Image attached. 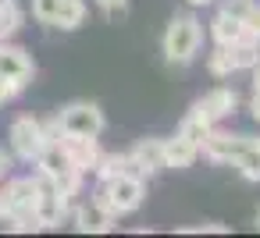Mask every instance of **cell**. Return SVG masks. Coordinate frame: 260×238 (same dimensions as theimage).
Masks as SVG:
<instances>
[{"label": "cell", "mask_w": 260, "mask_h": 238, "mask_svg": "<svg viewBox=\"0 0 260 238\" xmlns=\"http://www.w3.org/2000/svg\"><path fill=\"white\" fill-rule=\"evenodd\" d=\"M143 199H146V181H143L139 174H121V178L100 181V188H96V203H100L104 210H111L114 217L139 210Z\"/></svg>", "instance_id": "cell-1"}, {"label": "cell", "mask_w": 260, "mask_h": 238, "mask_svg": "<svg viewBox=\"0 0 260 238\" xmlns=\"http://www.w3.org/2000/svg\"><path fill=\"white\" fill-rule=\"evenodd\" d=\"M200 43H203L200 22L192 15H175L168 32H164V57H168V64H189L200 54Z\"/></svg>", "instance_id": "cell-2"}, {"label": "cell", "mask_w": 260, "mask_h": 238, "mask_svg": "<svg viewBox=\"0 0 260 238\" xmlns=\"http://www.w3.org/2000/svg\"><path fill=\"white\" fill-rule=\"evenodd\" d=\"M57 125H61L64 135H89V139H96L104 132V110L96 103L79 100V103H68L57 114Z\"/></svg>", "instance_id": "cell-3"}, {"label": "cell", "mask_w": 260, "mask_h": 238, "mask_svg": "<svg viewBox=\"0 0 260 238\" xmlns=\"http://www.w3.org/2000/svg\"><path fill=\"white\" fill-rule=\"evenodd\" d=\"M249 146H256L253 135H232V132H214V128H210V135L203 139L200 149H203L210 160H217V164H235Z\"/></svg>", "instance_id": "cell-4"}, {"label": "cell", "mask_w": 260, "mask_h": 238, "mask_svg": "<svg viewBox=\"0 0 260 238\" xmlns=\"http://www.w3.org/2000/svg\"><path fill=\"white\" fill-rule=\"evenodd\" d=\"M11 146H15V156H22V160H36L40 156V149L47 146V135H43V121H36V117H18L15 125H11Z\"/></svg>", "instance_id": "cell-5"}, {"label": "cell", "mask_w": 260, "mask_h": 238, "mask_svg": "<svg viewBox=\"0 0 260 238\" xmlns=\"http://www.w3.org/2000/svg\"><path fill=\"white\" fill-rule=\"evenodd\" d=\"M36 203V181L32 178H15L0 188V224H8L22 206Z\"/></svg>", "instance_id": "cell-6"}, {"label": "cell", "mask_w": 260, "mask_h": 238, "mask_svg": "<svg viewBox=\"0 0 260 238\" xmlns=\"http://www.w3.org/2000/svg\"><path fill=\"white\" fill-rule=\"evenodd\" d=\"M61 149L68 153V160L86 174V171H96V164H100V146H96V139H89V135H64L61 132Z\"/></svg>", "instance_id": "cell-7"}, {"label": "cell", "mask_w": 260, "mask_h": 238, "mask_svg": "<svg viewBox=\"0 0 260 238\" xmlns=\"http://www.w3.org/2000/svg\"><path fill=\"white\" fill-rule=\"evenodd\" d=\"M128 156H132V164H136V171L143 178H150V174H157V171L168 167L164 164V139H139Z\"/></svg>", "instance_id": "cell-8"}, {"label": "cell", "mask_w": 260, "mask_h": 238, "mask_svg": "<svg viewBox=\"0 0 260 238\" xmlns=\"http://www.w3.org/2000/svg\"><path fill=\"white\" fill-rule=\"evenodd\" d=\"M32 57L22 50V47H8V43H0V75L4 78H15V82H22V86H29V78H32Z\"/></svg>", "instance_id": "cell-9"}, {"label": "cell", "mask_w": 260, "mask_h": 238, "mask_svg": "<svg viewBox=\"0 0 260 238\" xmlns=\"http://www.w3.org/2000/svg\"><path fill=\"white\" fill-rule=\"evenodd\" d=\"M111 224H114V213L104 210L96 199L75 210V227H79L82 234H104V231H111Z\"/></svg>", "instance_id": "cell-10"}, {"label": "cell", "mask_w": 260, "mask_h": 238, "mask_svg": "<svg viewBox=\"0 0 260 238\" xmlns=\"http://www.w3.org/2000/svg\"><path fill=\"white\" fill-rule=\"evenodd\" d=\"M200 103V110L210 117V121H221V117H228L235 107H239V96H235V89H228V86H217V89H210L203 100H196Z\"/></svg>", "instance_id": "cell-11"}, {"label": "cell", "mask_w": 260, "mask_h": 238, "mask_svg": "<svg viewBox=\"0 0 260 238\" xmlns=\"http://www.w3.org/2000/svg\"><path fill=\"white\" fill-rule=\"evenodd\" d=\"M196 156H200V146L192 139H185L182 132L175 139H164V164L168 167H192Z\"/></svg>", "instance_id": "cell-12"}, {"label": "cell", "mask_w": 260, "mask_h": 238, "mask_svg": "<svg viewBox=\"0 0 260 238\" xmlns=\"http://www.w3.org/2000/svg\"><path fill=\"white\" fill-rule=\"evenodd\" d=\"M96 174L100 181H111V178H121V174H139L132 156L128 153H100V164H96ZM143 178V174H139Z\"/></svg>", "instance_id": "cell-13"}, {"label": "cell", "mask_w": 260, "mask_h": 238, "mask_svg": "<svg viewBox=\"0 0 260 238\" xmlns=\"http://www.w3.org/2000/svg\"><path fill=\"white\" fill-rule=\"evenodd\" d=\"M210 36H214V43L217 47H232V43H239L242 36H246V25L239 22V18H228L224 11L210 22Z\"/></svg>", "instance_id": "cell-14"}, {"label": "cell", "mask_w": 260, "mask_h": 238, "mask_svg": "<svg viewBox=\"0 0 260 238\" xmlns=\"http://www.w3.org/2000/svg\"><path fill=\"white\" fill-rule=\"evenodd\" d=\"M224 50H228V61H232L235 71L253 68V64L260 61V39H253V36H242L239 43H232V47H224Z\"/></svg>", "instance_id": "cell-15"}, {"label": "cell", "mask_w": 260, "mask_h": 238, "mask_svg": "<svg viewBox=\"0 0 260 238\" xmlns=\"http://www.w3.org/2000/svg\"><path fill=\"white\" fill-rule=\"evenodd\" d=\"M210 128H214V121L200 110V103H192V110L185 114V121H182V128H178V132H182L185 139H192L196 146H203V139L210 135Z\"/></svg>", "instance_id": "cell-16"}, {"label": "cell", "mask_w": 260, "mask_h": 238, "mask_svg": "<svg viewBox=\"0 0 260 238\" xmlns=\"http://www.w3.org/2000/svg\"><path fill=\"white\" fill-rule=\"evenodd\" d=\"M82 22H86V4H82V0H61V11H57L54 25L64 29V32H72V29H79Z\"/></svg>", "instance_id": "cell-17"}, {"label": "cell", "mask_w": 260, "mask_h": 238, "mask_svg": "<svg viewBox=\"0 0 260 238\" xmlns=\"http://www.w3.org/2000/svg\"><path fill=\"white\" fill-rule=\"evenodd\" d=\"M18 29H22V11H18V4L0 8V43H8Z\"/></svg>", "instance_id": "cell-18"}, {"label": "cell", "mask_w": 260, "mask_h": 238, "mask_svg": "<svg viewBox=\"0 0 260 238\" xmlns=\"http://www.w3.org/2000/svg\"><path fill=\"white\" fill-rule=\"evenodd\" d=\"M235 167H239V174H242L246 181H260V146H249V149L235 160Z\"/></svg>", "instance_id": "cell-19"}, {"label": "cell", "mask_w": 260, "mask_h": 238, "mask_svg": "<svg viewBox=\"0 0 260 238\" xmlns=\"http://www.w3.org/2000/svg\"><path fill=\"white\" fill-rule=\"evenodd\" d=\"M54 185H57V192H61L64 199H72V195H79V188H82V171H79V167H68L64 174L54 178Z\"/></svg>", "instance_id": "cell-20"}, {"label": "cell", "mask_w": 260, "mask_h": 238, "mask_svg": "<svg viewBox=\"0 0 260 238\" xmlns=\"http://www.w3.org/2000/svg\"><path fill=\"white\" fill-rule=\"evenodd\" d=\"M8 227H11V231H18V234H25V231H40L43 224H40V217H36V210H32V206H22V210L8 220Z\"/></svg>", "instance_id": "cell-21"}, {"label": "cell", "mask_w": 260, "mask_h": 238, "mask_svg": "<svg viewBox=\"0 0 260 238\" xmlns=\"http://www.w3.org/2000/svg\"><path fill=\"white\" fill-rule=\"evenodd\" d=\"M207 68H210V75H214V78H228V75L235 71V68H232V61H228V50H224V47H217V50L210 54Z\"/></svg>", "instance_id": "cell-22"}, {"label": "cell", "mask_w": 260, "mask_h": 238, "mask_svg": "<svg viewBox=\"0 0 260 238\" xmlns=\"http://www.w3.org/2000/svg\"><path fill=\"white\" fill-rule=\"evenodd\" d=\"M57 11H61V0H32V15H36L43 25H54Z\"/></svg>", "instance_id": "cell-23"}, {"label": "cell", "mask_w": 260, "mask_h": 238, "mask_svg": "<svg viewBox=\"0 0 260 238\" xmlns=\"http://www.w3.org/2000/svg\"><path fill=\"white\" fill-rule=\"evenodd\" d=\"M221 11H224L228 18H239V22H246V15L253 11V0H224V4H221Z\"/></svg>", "instance_id": "cell-24"}, {"label": "cell", "mask_w": 260, "mask_h": 238, "mask_svg": "<svg viewBox=\"0 0 260 238\" xmlns=\"http://www.w3.org/2000/svg\"><path fill=\"white\" fill-rule=\"evenodd\" d=\"M22 89H25L22 82H15V78H4V75H0V107H4V103H11V100H15Z\"/></svg>", "instance_id": "cell-25"}, {"label": "cell", "mask_w": 260, "mask_h": 238, "mask_svg": "<svg viewBox=\"0 0 260 238\" xmlns=\"http://www.w3.org/2000/svg\"><path fill=\"white\" fill-rule=\"evenodd\" d=\"M246 36H253V39H260V4H253V11L246 15Z\"/></svg>", "instance_id": "cell-26"}, {"label": "cell", "mask_w": 260, "mask_h": 238, "mask_svg": "<svg viewBox=\"0 0 260 238\" xmlns=\"http://www.w3.org/2000/svg\"><path fill=\"white\" fill-rule=\"evenodd\" d=\"M96 4L107 11V18H121V11H125L128 0H96Z\"/></svg>", "instance_id": "cell-27"}, {"label": "cell", "mask_w": 260, "mask_h": 238, "mask_svg": "<svg viewBox=\"0 0 260 238\" xmlns=\"http://www.w3.org/2000/svg\"><path fill=\"white\" fill-rule=\"evenodd\" d=\"M203 231H214V234H224L228 227H224V224H200V227H185L182 234H203Z\"/></svg>", "instance_id": "cell-28"}, {"label": "cell", "mask_w": 260, "mask_h": 238, "mask_svg": "<svg viewBox=\"0 0 260 238\" xmlns=\"http://www.w3.org/2000/svg\"><path fill=\"white\" fill-rule=\"evenodd\" d=\"M249 114H253V121H260V89H253V100H249Z\"/></svg>", "instance_id": "cell-29"}, {"label": "cell", "mask_w": 260, "mask_h": 238, "mask_svg": "<svg viewBox=\"0 0 260 238\" xmlns=\"http://www.w3.org/2000/svg\"><path fill=\"white\" fill-rule=\"evenodd\" d=\"M249 71H253V89H260V61H256Z\"/></svg>", "instance_id": "cell-30"}, {"label": "cell", "mask_w": 260, "mask_h": 238, "mask_svg": "<svg viewBox=\"0 0 260 238\" xmlns=\"http://www.w3.org/2000/svg\"><path fill=\"white\" fill-rule=\"evenodd\" d=\"M8 167H11V160H8L4 153H0V178H4V174H8Z\"/></svg>", "instance_id": "cell-31"}, {"label": "cell", "mask_w": 260, "mask_h": 238, "mask_svg": "<svg viewBox=\"0 0 260 238\" xmlns=\"http://www.w3.org/2000/svg\"><path fill=\"white\" fill-rule=\"evenodd\" d=\"M189 4H196V8H200V4H210V0H189Z\"/></svg>", "instance_id": "cell-32"}, {"label": "cell", "mask_w": 260, "mask_h": 238, "mask_svg": "<svg viewBox=\"0 0 260 238\" xmlns=\"http://www.w3.org/2000/svg\"><path fill=\"white\" fill-rule=\"evenodd\" d=\"M8 4H15V0H0V8H8Z\"/></svg>", "instance_id": "cell-33"}, {"label": "cell", "mask_w": 260, "mask_h": 238, "mask_svg": "<svg viewBox=\"0 0 260 238\" xmlns=\"http://www.w3.org/2000/svg\"><path fill=\"white\" fill-rule=\"evenodd\" d=\"M256 227H260V213H256Z\"/></svg>", "instance_id": "cell-34"}, {"label": "cell", "mask_w": 260, "mask_h": 238, "mask_svg": "<svg viewBox=\"0 0 260 238\" xmlns=\"http://www.w3.org/2000/svg\"><path fill=\"white\" fill-rule=\"evenodd\" d=\"M256 146H260V139H256Z\"/></svg>", "instance_id": "cell-35"}]
</instances>
